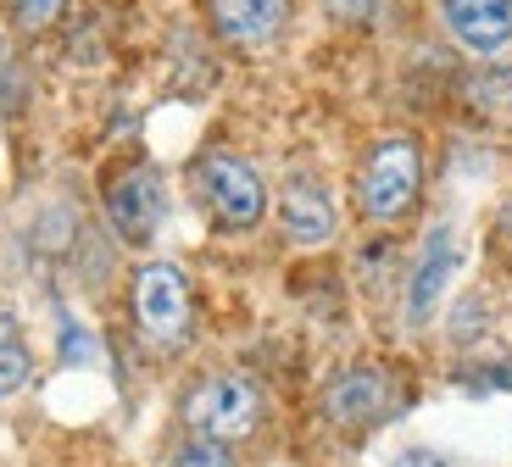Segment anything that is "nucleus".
I'll return each instance as SVG.
<instances>
[{
  "label": "nucleus",
  "mask_w": 512,
  "mask_h": 467,
  "mask_svg": "<svg viewBox=\"0 0 512 467\" xmlns=\"http://www.w3.org/2000/svg\"><path fill=\"white\" fill-rule=\"evenodd\" d=\"M396 467H457V462H451V456H440V451H429V445H418V451H401Z\"/></svg>",
  "instance_id": "nucleus-15"
},
{
  "label": "nucleus",
  "mask_w": 512,
  "mask_h": 467,
  "mask_svg": "<svg viewBox=\"0 0 512 467\" xmlns=\"http://www.w3.org/2000/svg\"><path fill=\"white\" fill-rule=\"evenodd\" d=\"M134 323H140L145 345L156 351H179L190 340V284L179 267L151 262L134 278Z\"/></svg>",
  "instance_id": "nucleus-3"
},
{
  "label": "nucleus",
  "mask_w": 512,
  "mask_h": 467,
  "mask_svg": "<svg viewBox=\"0 0 512 467\" xmlns=\"http://www.w3.org/2000/svg\"><path fill=\"white\" fill-rule=\"evenodd\" d=\"M501 228H507V234H512V206H507V217H501Z\"/></svg>",
  "instance_id": "nucleus-17"
},
{
  "label": "nucleus",
  "mask_w": 512,
  "mask_h": 467,
  "mask_svg": "<svg viewBox=\"0 0 512 467\" xmlns=\"http://www.w3.org/2000/svg\"><path fill=\"white\" fill-rule=\"evenodd\" d=\"M167 467H234V456H229V445H218V440H184L179 451H173V462Z\"/></svg>",
  "instance_id": "nucleus-12"
},
{
  "label": "nucleus",
  "mask_w": 512,
  "mask_h": 467,
  "mask_svg": "<svg viewBox=\"0 0 512 467\" xmlns=\"http://www.w3.org/2000/svg\"><path fill=\"white\" fill-rule=\"evenodd\" d=\"M451 273H457V234L446 223L429 228V240L418 251V267H412V284H407V323H429V312L440 306Z\"/></svg>",
  "instance_id": "nucleus-7"
},
{
  "label": "nucleus",
  "mask_w": 512,
  "mask_h": 467,
  "mask_svg": "<svg viewBox=\"0 0 512 467\" xmlns=\"http://www.w3.org/2000/svg\"><path fill=\"white\" fill-rule=\"evenodd\" d=\"M440 17H446L451 39L479 56L512 45V0H440Z\"/></svg>",
  "instance_id": "nucleus-8"
},
{
  "label": "nucleus",
  "mask_w": 512,
  "mask_h": 467,
  "mask_svg": "<svg viewBox=\"0 0 512 467\" xmlns=\"http://www.w3.org/2000/svg\"><path fill=\"white\" fill-rule=\"evenodd\" d=\"M418 190H423V156L412 139H384L357 178V201L373 223H401L418 206Z\"/></svg>",
  "instance_id": "nucleus-2"
},
{
  "label": "nucleus",
  "mask_w": 512,
  "mask_h": 467,
  "mask_svg": "<svg viewBox=\"0 0 512 467\" xmlns=\"http://www.w3.org/2000/svg\"><path fill=\"white\" fill-rule=\"evenodd\" d=\"M62 356H67V362H90V356H95L90 334L78 329L73 317H62Z\"/></svg>",
  "instance_id": "nucleus-14"
},
{
  "label": "nucleus",
  "mask_w": 512,
  "mask_h": 467,
  "mask_svg": "<svg viewBox=\"0 0 512 467\" xmlns=\"http://www.w3.org/2000/svg\"><path fill=\"white\" fill-rule=\"evenodd\" d=\"M162 212H167V195H162V178L156 167H128V173L112 178V190H106V217L123 240L145 245L162 228Z\"/></svg>",
  "instance_id": "nucleus-5"
},
{
  "label": "nucleus",
  "mask_w": 512,
  "mask_h": 467,
  "mask_svg": "<svg viewBox=\"0 0 512 467\" xmlns=\"http://www.w3.org/2000/svg\"><path fill=\"white\" fill-rule=\"evenodd\" d=\"M390 406H396V384H390L384 367H346V373L329 384V395H323V412H329L340 429H368V423H379Z\"/></svg>",
  "instance_id": "nucleus-6"
},
{
  "label": "nucleus",
  "mask_w": 512,
  "mask_h": 467,
  "mask_svg": "<svg viewBox=\"0 0 512 467\" xmlns=\"http://www.w3.org/2000/svg\"><path fill=\"white\" fill-rule=\"evenodd\" d=\"M67 0H12V12H17V23L23 28H45V23H56V12H62Z\"/></svg>",
  "instance_id": "nucleus-13"
},
{
  "label": "nucleus",
  "mask_w": 512,
  "mask_h": 467,
  "mask_svg": "<svg viewBox=\"0 0 512 467\" xmlns=\"http://www.w3.org/2000/svg\"><path fill=\"white\" fill-rule=\"evenodd\" d=\"M323 6H329L340 23H362V17L373 12V0H323Z\"/></svg>",
  "instance_id": "nucleus-16"
},
{
  "label": "nucleus",
  "mask_w": 512,
  "mask_h": 467,
  "mask_svg": "<svg viewBox=\"0 0 512 467\" xmlns=\"http://www.w3.org/2000/svg\"><path fill=\"white\" fill-rule=\"evenodd\" d=\"M28 373H34V356H28V345H23V329H17L12 312H0V401L23 390Z\"/></svg>",
  "instance_id": "nucleus-11"
},
{
  "label": "nucleus",
  "mask_w": 512,
  "mask_h": 467,
  "mask_svg": "<svg viewBox=\"0 0 512 467\" xmlns=\"http://www.w3.org/2000/svg\"><path fill=\"white\" fill-rule=\"evenodd\" d=\"M184 423H190L201 440H245V434H256V423H262V390H256L245 373H212V379H201L190 390V401H184Z\"/></svg>",
  "instance_id": "nucleus-1"
},
{
  "label": "nucleus",
  "mask_w": 512,
  "mask_h": 467,
  "mask_svg": "<svg viewBox=\"0 0 512 467\" xmlns=\"http://www.w3.org/2000/svg\"><path fill=\"white\" fill-rule=\"evenodd\" d=\"M195 178H201V195H206V206H212V217H218L223 228H251L256 217L268 212V190H262L256 167L240 162V156L212 151Z\"/></svg>",
  "instance_id": "nucleus-4"
},
{
  "label": "nucleus",
  "mask_w": 512,
  "mask_h": 467,
  "mask_svg": "<svg viewBox=\"0 0 512 467\" xmlns=\"http://www.w3.org/2000/svg\"><path fill=\"white\" fill-rule=\"evenodd\" d=\"M290 17V0H212V23L234 45H268Z\"/></svg>",
  "instance_id": "nucleus-9"
},
{
  "label": "nucleus",
  "mask_w": 512,
  "mask_h": 467,
  "mask_svg": "<svg viewBox=\"0 0 512 467\" xmlns=\"http://www.w3.org/2000/svg\"><path fill=\"white\" fill-rule=\"evenodd\" d=\"M279 217H284V234H290L295 245H323L334 234V201H329L323 184H312V178H295L290 190H284Z\"/></svg>",
  "instance_id": "nucleus-10"
}]
</instances>
